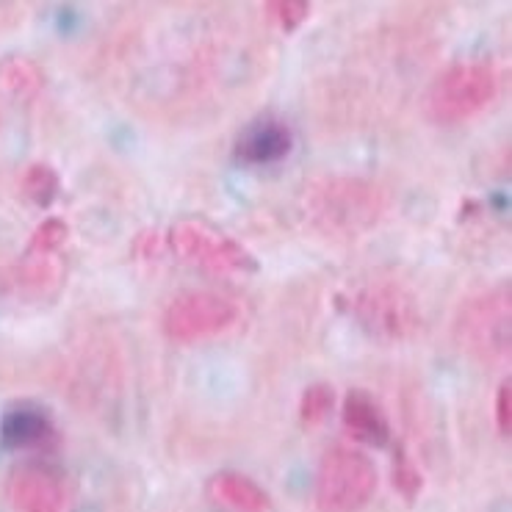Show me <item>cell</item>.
Returning <instances> with one entry per match:
<instances>
[{"instance_id": "4", "label": "cell", "mask_w": 512, "mask_h": 512, "mask_svg": "<svg viewBox=\"0 0 512 512\" xmlns=\"http://www.w3.org/2000/svg\"><path fill=\"white\" fill-rule=\"evenodd\" d=\"M239 319L241 308L233 299L214 291H186L164 310V333L178 344H194L230 333Z\"/></svg>"}, {"instance_id": "11", "label": "cell", "mask_w": 512, "mask_h": 512, "mask_svg": "<svg viewBox=\"0 0 512 512\" xmlns=\"http://www.w3.org/2000/svg\"><path fill=\"white\" fill-rule=\"evenodd\" d=\"M208 496L219 507H227L233 512H269L272 499L269 493L255 482L244 477L239 471H219L216 477L208 479Z\"/></svg>"}, {"instance_id": "9", "label": "cell", "mask_w": 512, "mask_h": 512, "mask_svg": "<svg viewBox=\"0 0 512 512\" xmlns=\"http://www.w3.org/2000/svg\"><path fill=\"white\" fill-rule=\"evenodd\" d=\"M0 438L14 452H34V449H48L56 443V427L42 407L23 402L6 410L3 424H0Z\"/></svg>"}, {"instance_id": "6", "label": "cell", "mask_w": 512, "mask_h": 512, "mask_svg": "<svg viewBox=\"0 0 512 512\" xmlns=\"http://www.w3.org/2000/svg\"><path fill=\"white\" fill-rule=\"evenodd\" d=\"M460 344L479 358L510 355V286L474 299L460 313Z\"/></svg>"}, {"instance_id": "17", "label": "cell", "mask_w": 512, "mask_h": 512, "mask_svg": "<svg viewBox=\"0 0 512 512\" xmlns=\"http://www.w3.org/2000/svg\"><path fill=\"white\" fill-rule=\"evenodd\" d=\"M393 485L399 488V493L407 501H413L424 488V477L418 471V465L410 460V454L405 452V446L396 449V460H393Z\"/></svg>"}, {"instance_id": "5", "label": "cell", "mask_w": 512, "mask_h": 512, "mask_svg": "<svg viewBox=\"0 0 512 512\" xmlns=\"http://www.w3.org/2000/svg\"><path fill=\"white\" fill-rule=\"evenodd\" d=\"M169 244L178 258L208 274H236L258 269V261L239 241L203 222H178L169 233Z\"/></svg>"}, {"instance_id": "1", "label": "cell", "mask_w": 512, "mask_h": 512, "mask_svg": "<svg viewBox=\"0 0 512 512\" xmlns=\"http://www.w3.org/2000/svg\"><path fill=\"white\" fill-rule=\"evenodd\" d=\"M499 81L488 61H457L443 70L424 97V111L438 125H460L496 100Z\"/></svg>"}, {"instance_id": "16", "label": "cell", "mask_w": 512, "mask_h": 512, "mask_svg": "<svg viewBox=\"0 0 512 512\" xmlns=\"http://www.w3.org/2000/svg\"><path fill=\"white\" fill-rule=\"evenodd\" d=\"M67 239H70V225L59 216H50L34 230L25 255H56Z\"/></svg>"}, {"instance_id": "8", "label": "cell", "mask_w": 512, "mask_h": 512, "mask_svg": "<svg viewBox=\"0 0 512 512\" xmlns=\"http://www.w3.org/2000/svg\"><path fill=\"white\" fill-rule=\"evenodd\" d=\"M294 147V136L286 122L277 117H261L250 122L236 139L233 155L244 167H269L283 161Z\"/></svg>"}, {"instance_id": "15", "label": "cell", "mask_w": 512, "mask_h": 512, "mask_svg": "<svg viewBox=\"0 0 512 512\" xmlns=\"http://www.w3.org/2000/svg\"><path fill=\"white\" fill-rule=\"evenodd\" d=\"M335 405V391L327 382H316L310 385L308 391L302 393V402H299V418L305 427H316L322 424L324 418L330 416V410Z\"/></svg>"}, {"instance_id": "13", "label": "cell", "mask_w": 512, "mask_h": 512, "mask_svg": "<svg viewBox=\"0 0 512 512\" xmlns=\"http://www.w3.org/2000/svg\"><path fill=\"white\" fill-rule=\"evenodd\" d=\"M17 286L28 294H48L61 283V263L53 255H25L17 269Z\"/></svg>"}, {"instance_id": "7", "label": "cell", "mask_w": 512, "mask_h": 512, "mask_svg": "<svg viewBox=\"0 0 512 512\" xmlns=\"http://www.w3.org/2000/svg\"><path fill=\"white\" fill-rule=\"evenodd\" d=\"M9 501L14 512H64L67 490L61 477L48 465H23L12 474Z\"/></svg>"}, {"instance_id": "19", "label": "cell", "mask_w": 512, "mask_h": 512, "mask_svg": "<svg viewBox=\"0 0 512 512\" xmlns=\"http://www.w3.org/2000/svg\"><path fill=\"white\" fill-rule=\"evenodd\" d=\"M496 427L504 438H510L512 429V385L510 380L501 382L496 391Z\"/></svg>"}, {"instance_id": "2", "label": "cell", "mask_w": 512, "mask_h": 512, "mask_svg": "<svg viewBox=\"0 0 512 512\" xmlns=\"http://www.w3.org/2000/svg\"><path fill=\"white\" fill-rule=\"evenodd\" d=\"M377 490V468L358 449L335 446L316 474V510L360 512Z\"/></svg>"}, {"instance_id": "3", "label": "cell", "mask_w": 512, "mask_h": 512, "mask_svg": "<svg viewBox=\"0 0 512 512\" xmlns=\"http://www.w3.org/2000/svg\"><path fill=\"white\" fill-rule=\"evenodd\" d=\"M349 310L363 330L380 341H407L421 327L413 294L396 280H369L349 294Z\"/></svg>"}, {"instance_id": "12", "label": "cell", "mask_w": 512, "mask_h": 512, "mask_svg": "<svg viewBox=\"0 0 512 512\" xmlns=\"http://www.w3.org/2000/svg\"><path fill=\"white\" fill-rule=\"evenodd\" d=\"M0 89L17 103H31L45 89V70L28 56H6L0 61Z\"/></svg>"}, {"instance_id": "10", "label": "cell", "mask_w": 512, "mask_h": 512, "mask_svg": "<svg viewBox=\"0 0 512 512\" xmlns=\"http://www.w3.org/2000/svg\"><path fill=\"white\" fill-rule=\"evenodd\" d=\"M341 421H344L346 432L355 438L358 443L366 446H385L391 441V424L388 416L380 407V402L371 396L369 391H349L344 396V405H341Z\"/></svg>"}, {"instance_id": "18", "label": "cell", "mask_w": 512, "mask_h": 512, "mask_svg": "<svg viewBox=\"0 0 512 512\" xmlns=\"http://www.w3.org/2000/svg\"><path fill=\"white\" fill-rule=\"evenodd\" d=\"M269 6V14H272L277 25L283 31H297L299 25L308 20L310 14V3L308 0H272L266 3Z\"/></svg>"}, {"instance_id": "14", "label": "cell", "mask_w": 512, "mask_h": 512, "mask_svg": "<svg viewBox=\"0 0 512 512\" xmlns=\"http://www.w3.org/2000/svg\"><path fill=\"white\" fill-rule=\"evenodd\" d=\"M20 186H23V194L28 203H34L36 208H50L53 200L59 197L61 178L50 164L39 161V164H31V167L25 169Z\"/></svg>"}]
</instances>
